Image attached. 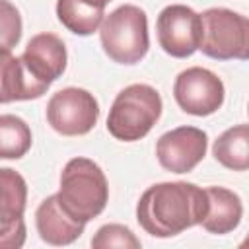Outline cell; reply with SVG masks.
I'll return each mask as SVG.
<instances>
[{
    "label": "cell",
    "mask_w": 249,
    "mask_h": 249,
    "mask_svg": "<svg viewBox=\"0 0 249 249\" xmlns=\"http://www.w3.org/2000/svg\"><path fill=\"white\" fill-rule=\"evenodd\" d=\"M161 97L148 84H132L121 89L107 115V130L123 142L144 138L161 117Z\"/></svg>",
    "instance_id": "3957f363"
},
{
    "label": "cell",
    "mask_w": 249,
    "mask_h": 249,
    "mask_svg": "<svg viewBox=\"0 0 249 249\" xmlns=\"http://www.w3.org/2000/svg\"><path fill=\"white\" fill-rule=\"evenodd\" d=\"M19 58L29 74L45 88H51V84L62 76L68 60L64 41L54 33H39L31 37Z\"/></svg>",
    "instance_id": "30bf717a"
},
{
    "label": "cell",
    "mask_w": 249,
    "mask_h": 249,
    "mask_svg": "<svg viewBox=\"0 0 249 249\" xmlns=\"http://www.w3.org/2000/svg\"><path fill=\"white\" fill-rule=\"evenodd\" d=\"M23 241H25V222L23 220H18V222L2 226L0 247H4V249H18V247L23 245Z\"/></svg>",
    "instance_id": "ffe728a7"
},
{
    "label": "cell",
    "mask_w": 249,
    "mask_h": 249,
    "mask_svg": "<svg viewBox=\"0 0 249 249\" xmlns=\"http://www.w3.org/2000/svg\"><path fill=\"white\" fill-rule=\"evenodd\" d=\"M156 31L158 43L167 54L187 58L202 45V16L185 4H171L160 12Z\"/></svg>",
    "instance_id": "52a82bcc"
},
{
    "label": "cell",
    "mask_w": 249,
    "mask_h": 249,
    "mask_svg": "<svg viewBox=\"0 0 249 249\" xmlns=\"http://www.w3.org/2000/svg\"><path fill=\"white\" fill-rule=\"evenodd\" d=\"M241 247H249V233H247V237L241 241Z\"/></svg>",
    "instance_id": "44dd1931"
},
{
    "label": "cell",
    "mask_w": 249,
    "mask_h": 249,
    "mask_svg": "<svg viewBox=\"0 0 249 249\" xmlns=\"http://www.w3.org/2000/svg\"><path fill=\"white\" fill-rule=\"evenodd\" d=\"M58 200L80 222L97 218L109 200V185L103 169L88 158H72L60 173Z\"/></svg>",
    "instance_id": "7a4b0ae2"
},
{
    "label": "cell",
    "mask_w": 249,
    "mask_h": 249,
    "mask_svg": "<svg viewBox=\"0 0 249 249\" xmlns=\"http://www.w3.org/2000/svg\"><path fill=\"white\" fill-rule=\"evenodd\" d=\"M200 51L214 60H249V18L228 10L208 8L202 14Z\"/></svg>",
    "instance_id": "5b68a950"
},
{
    "label": "cell",
    "mask_w": 249,
    "mask_h": 249,
    "mask_svg": "<svg viewBox=\"0 0 249 249\" xmlns=\"http://www.w3.org/2000/svg\"><path fill=\"white\" fill-rule=\"evenodd\" d=\"M0 70H2V88H0L2 103L37 99L49 89L29 74V70L23 66L19 56L2 53Z\"/></svg>",
    "instance_id": "4fadbf2b"
},
{
    "label": "cell",
    "mask_w": 249,
    "mask_h": 249,
    "mask_svg": "<svg viewBox=\"0 0 249 249\" xmlns=\"http://www.w3.org/2000/svg\"><path fill=\"white\" fill-rule=\"evenodd\" d=\"M216 161L231 171L249 169V123L224 130L212 146Z\"/></svg>",
    "instance_id": "9a60e30c"
},
{
    "label": "cell",
    "mask_w": 249,
    "mask_h": 249,
    "mask_svg": "<svg viewBox=\"0 0 249 249\" xmlns=\"http://www.w3.org/2000/svg\"><path fill=\"white\" fill-rule=\"evenodd\" d=\"M224 84L208 68L193 66L183 70L173 84V97L177 105L195 117L216 113L224 103Z\"/></svg>",
    "instance_id": "ba28073f"
},
{
    "label": "cell",
    "mask_w": 249,
    "mask_h": 249,
    "mask_svg": "<svg viewBox=\"0 0 249 249\" xmlns=\"http://www.w3.org/2000/svg\"><path fill=\"white\" fill-rule=\"evenodd\" d=\"M99 119V105L93 93L82 88H64L47 103V123L62 136L88 134Z\"/></svg>",
    "instance_id": "8992f818"
},
{
    "label": "cell",
    "mask_w": 249,
    "mask_h": 249,
    "mask_svg": "<svg viewBox=\"0 0 249 249\" xmlns=\"http://www.w3.org/2000/svg\"><path fill=\"white\" fill-rule=\"evenodd\" d=\"M208 136L196 126H177L161 134L156 142V156L163 169L171 173L193 171L206 156Z\"/></svg>",
    "instance_id": "9c48e42d"
},
{
    "label": "cell",
    "mask_w": 249,
    "mask_h": 249,
    "mask_svg": "<svg viewBox=\"0 0 249 249\" xmlns=\"http://www.w3.org/2000/svg\"><path fill=\"white\" fill-rule=\"evenodd\" d=\"M0 183H2V200H0V222L2 226L23 220L25 200H27V185L25 179L10 169H0Z\"/></svg>",
    "instance_id": "2e32d148"
},
{
    "label": "cell",
    "mask_w": 249,
    "mask_h": 249,
    "mask_svg": "<svg viewBox=\"0 0 249 249\" xmlns=\"http://www.w3.org/2000/svg\"><path fill=\"white\" fill-rule=\"evenodd\" d=\"M206 195H208V212L200 222V226L208 233H216V235L233 231L243 216L241 198L233 191L224 187H208Z\"/></svg>",
    "instance_id": "7c38bea8"
},
{
    "label": "cell",
    "mask_w": 249,
    "mask_h": 249,
    "mask_svg": "<svg viewBox=\"0 0 249 249\" xmlns=\"http://www.w3.org/2000/svg\"><path fill=\"white\" fill-rule=\"evenodd\" d=\"M2 14H0V49L2 53H10L12 47H16L19 43L21 37V18L19 12L8 2L2 0L0 2Z\"/></svg>",
    "instance_id": "d6986e66"
},
{
    "label": "cell",
    "mask_w": 249,
    "mask_h": 249,
    "mask_svg": "<svg viewBox=\"0 0 249 249\" xmlns=\"http://www.w3.org/2000/svg\"><path fill=\"white\" fill-rule=\"evenodd\" d=\"M107 2H111V0H107Z\"/></svg>",
    "instance_id": "7402d4cb"
},
{
    "label": "cell",
    "mask_w": 249,
    "mask_h": 249,
    "mask_svg": "<svg viewBox=\"0 0 249 249\" xmlns=\"http://www.w3.org/2000/svg\"><path fill=\"white\" fill-rule=\"evenodd\" d=\"M107 0H58V21L76 35H91L105 19Z\"/></svg>",
    "instance_id": "5bb4252c"
},
{
    "label": "cell",
    "mask_w": 249,
    "mask_h": 249,
    "mask_svg": "<svg viewBox=\"0 0 249 249\" xmlns=\"http://www.w3.org/2000/svg\"><path fill=\"white\" fill-rule=\"evenodd\" d=\"M31 148V130L27 123L16 115L0 117V158L19 160Z\"/></svg>",
    "instance_id": "e0dca14e"
},
{
    "label": "cell",
    "mask_w": 249,
    "mask_h": 249,
    "mask_svg": "<svg viewBox=\"0 0 249 249\" xmlns=\"http://www.w3.org/2000/svg\"><path fill=\"white\" fill-rule=\"evenodd\" d=\"M206 212V189L187 181L152 185L142 193L136 204L140 228L154 237H173L200 224Z\"/></svg>",
    "instance_id": "6da1fadb"
},
{
    "label": "cell",
    "mask_w": 249,
    "mask_h": 249,
    "mask_svg": "<svg viewBox=\"0 0 249 249\" xmlns=\"http://www.w3.org/2000/svg\"><path fill=\"white\" fill-rule=\"evenodd\" d=\"M99 39L105 54L113 62H140L150 49L146 12L134 4L119 6L109 16H105L99 27Z\"/></svg>",
    "instance_id": "277c9868"
},
{
    "label": "cell",
    "mask_w": 249,
    "mask_h": 249,
    "mask_svg": "<svg viewBox=\"0 0 249 249\" xmlns=\"http://www.w3.org/2000/svg\"><path fill=\"white\" fill-rule=\"evenodd\" d=\"M247 111H249V109H247Z\"/></svg>",
    "instance_id": "603a6c76"
},
{
    "label": "cell",
    "mask_w": 249,
    "mask_h": 249,
    "mask_svg": "<svg viewBox=\"0 0 249 249\" xmlns=\"http://www.w3.org/2000/svg\"><path fill=\"white\" fill-rule=\"evenodd\" d=\"M91 247H95V249H111V247L138 249L140 247V239L126 226H121V224H105L91 237Z\"/></svg>",
    "instance_id": "ac0fdd59"
},
{
    "label": "cell",
    "mask_w": 249,
    "mask_h": 249,
    "mask_svg": "<svg viewBox=\"0 0 249 249\" xmlns=\"http://www.w3.org/2000/svg\"><path fill=\"white\" fill-rule=\"evenodd\" d=\"M35 226L39 231V237L49 245H70L74 243L86 228V222H80L72 218L60 204L58 195L47 196L37 212H35Z\"/></svg>",
    "instance_id": "8fae6325"
}]
</instances>
